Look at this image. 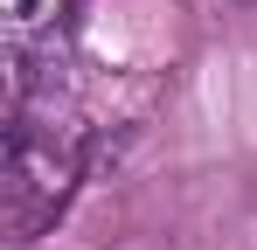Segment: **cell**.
I'll list each match as a JSON object with an SVG mask.
<instances>
[{
  "mask_svg": "<svg viewBox=\"0 0 257 250\" xmlns=\"http://www.w3.org/2000/svg\"><path fill=\"white\" fill-rule=\"evenodd\" d=\"M84 174V111L70 97V63L7 83V167H0V222L7 243H28Z\"/></svg>",
  "mask_w": 257,
  "mask_h": 250,
  "instance_id": "6da1fadb",
  "label": "cell"
},
{
  "mask_svg": "<svg viewBox=\"0 0 257 250\" xmlns=\"http://www.w3.org/2000/svg\"><path fill=\"white\" fill-rule=\"evenodd\" d=\"M0 49L7 83L70 63V0H0Z\"/></svg>",
  "mask_w": 257,
  "mask_h": 250,
  "instance_id": "7a4b0ae2",
  "label": "cell"
}]
</instances>
